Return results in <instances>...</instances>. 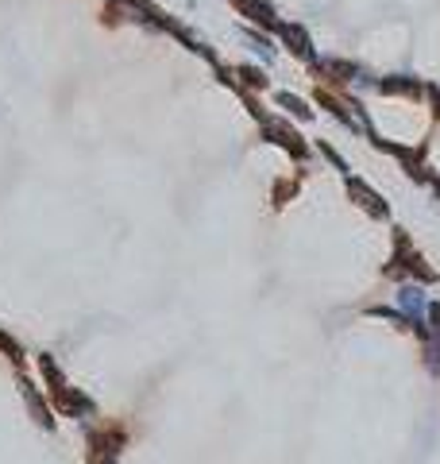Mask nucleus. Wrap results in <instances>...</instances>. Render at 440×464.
<instances>
[{
    "instance_id": "obj_18",
    "label": "nucleus",
    "mask_w": 440,
    "mask_h": 464,
    "mask_svg": "<svg viewBox=\"0 0 440 464\" xmlns=\"http://www.w3.org/2000/svg\"><path fill=\"white\" fill-rule=\"evenodd\" d=\"M0 352H4V356H8V360H12V364H16V367H19V364H24V344H19V341H16V336H12V333H8V329H0Z\"/></svg>"
},
{
    "instance_id": "obj_12",
    "label": "nucleus",
    "mask_w": 440,
    "mask_h": 464,
    "mask_svg": "<svg viewBox=\"0 0 440 464\" xmlns=\"http://www.w3.org/2000/svg\"><path fill=\"white\" fill-rule=\"evenodd\" d=\"M232 73H235V93H240V89H248V93H263V89H266V70L251 66V62H240V66H235Z\"/></svg>"
},
{
    "instance_id": "obj_20",
    "label": "nucleus",
    "mask_w": 440,
    "mask_h": 464,
    "mask_svg": "<svg viewBox=\"0 0 440 464\" xmlns=\"http://www.w3.org/2000/svg\"><path fill=\"white\" fill-rule=\"evenodd\" d=\"M425 321H428V333L440 341V302H428V310H425Z\"/></svg>"
},
{
    "instance_id": "obj_2",
    "label": "nucleus",
    "mask_w": 440,
    "mask_h": 464,
    "mask_svg": "<svg viewBox=\"0 0 440 464\" xmlns=\"http://www.w3.org/2000/svg\"><path fill=\"white\" fill-rule=\"evenodd\" d=\"M309 73L320 81L325 89H344V86H374L379 78H371L367 70L359 66V62H348V58H317L313 66H309Z\"/></svg>"
},
{
    "instance_id": "obj_4",
    "label": "nucleus",
    "mask_w": 440,
    "mask_h": 464,
    "mask_svg": "<svg viewBox=\"0 0 440 464\" xmlns=\"http://www.w3.org/2000/svg\"><path fill=\"white\" fill-rule=\"evenodd\" d=\"M344 186H348V197H351V202H356L371 220H390V202H386V197H382L371 182H363V178L348 174Z\"/></svg>"
},
{
    "instance_id": "obj_16",
    "label": "nucleus",
    "mask_w": 440,
    "mask_h": 464,
    "mask_svg": "<svg viewBox=\"0 0 440 464\" xmlns=\"http://www.w3.org/2000/svg\"><path fill=\"white\" fill-rule=\"evenodd\" d=\"M243 35H248V43H251L255 55L266 58V62H274V43H271V35H266V31H255V27H248Z\"/></svg>"
},
{
    "instance_id": "obj_14",
    "label": "nucleus",
    "mask_w": 440,
    "mask_h": 464,
    "mask_svg": "<svg viewBox=\"0 0 440 464\" xmlns=\"http://www.w3.org/2000/svg\"><path fill=\"white\" fill-rule=\"evenodd\" d=\"M297 189H302V182H297V178H278V182L271 186V202H274V209H282V205L294 202Z\"/></svg>"
},
{
    "instance_id": "obj_15",
    "label": "nucleus",
    "mask_w": 440,
    "mask_h": 464,
    "mask_svg": "<svg viewBox=\"0 0 440 464\" xmlns=\"http://www.w3.org/2000/svg\"><path fill=\"white\" fill-rule=\"evenodd\" d=\"M367 313L371 318H382V321H390L394 329H410V318L398 310V305H367Z\"/></svg>"
},
{
    "instance_id": "obj_9",
    "label": "nucleus",
    "mask_w": 440,
    "mask_h": 464,
    "mask_svg": "<svg viewBox=\"0 0 440 464\" xmlns=\"http://www.w3.org/2000/svg\"><path fill=\"white\" fill-rule=\"evenodd\" d=\"M374 89H379L382 97H410V101L425 97V81L413 78V73H386V78L374 81Z\"/></svg>"
},
{
    "instance_id": "obj_11",
    "label": "nucleus",
    "mask_w": 440,
    "mask_h": 464,
    "mask_svg": "<svg viewBox=\"0 0 440 464\" xmlns=\"http://www.w3.org/2000/svg\"><path fill=\"white\" fill-rule=\"evenodd\" d=\"M274 104L282 109L286 116H294V120H302V124H309L317 116V109H309V101L305 97H297V93H274Z\"/></svg>"
},
{
    "instance_id": "obj_6",
    "label": "nucleus",
    "mask_w": 440,
    "mask_h": 464,
    "mask_svg": "<svg viewBox=\"0 0 440 464\" xmlns=\"http://www.w3.org/2000/svg\"><path fill=\"white\" fill-rule=\"evenodd\" d=\"M235 16H243L255 31H266V35H278V27H282V19H278L274 4L271 0H232Z\"/></svg>"
},
{
    "instance_id": "obj_1",
    "label": "nucleus",
    "mask_w": 440,
    "mask_h": 464,
    "mask_svg": "<svg viewBox=\"0 0 440 464\" xmlns=\"http://www.w3.org/2000/svg\"><path fill=\"white\" fill-rule=\"evenodd\" d=\"M124 445H127L124 421H93V426H85V464H120Z\"/></svg>"
},
{
    "instance_id": "obj_17",
    "label": "nucleus",
    "mask_w": 440,
    "mask_h": 464,
    "mask_svg": "<svg viewBox=\"0 0 440 464\" xmlns=\"http://www.w3.org/2000/svg\"><path fill=\"white\" fill-rule=\"evenodd\" d=\"M317 151H320V159H328V163L336 166V171L344 174V178L351 174V166H348V159H344V155H340V151H336V147H332L328 140H317Z\"/></svg>"
},
{
    "instance_id": "obj_5",
    "label": "nucleus",
    "mask_w": 440,
    "mask_h": 464,
    "mask_svg": "<svg viewBox=\"0 0 440 464\" xmlns=\"http://www.w3.org/2000/svg\"><path fill=\"white\" fill-rule=\"evenodd\" d=\"M50 406L58 410V414H66V418H78V421H93L96 418V403L89 395L81 391V387H73V383H66L62 391H55L50 395Z\"/></svg>"
},
{
    "instance_id": "obj_7",
    "label": "nucleus",
    "mask_w": 440,
    "mask_h": 464,
    "mask_svg": "<svg viewBox=\"0 0 440 464\" xmlns=\"http://www.w3.org/2000/svg\"><path fill=\"white\" fill-rule=\"evenodd\" d=\"M278 43H282L297 62H305V66H313V62L320 58L313 39H309V31L302 24H289V19H282V27H278Z\"/></svg>"
},
{
    "instance_id": "obj_10",
    "label": "nucleus",
    "mask_w": 440,
    "mask_h": 464,
    "mask_svg": "<svg viewBox=\"0 0 440 464\" xmlns=\"http://www.w3.org/2000/svg\"><path fill=\"white\" fill-rule=\"evenodd\" d=\"M313 101H317V104H320V109H325V112H332V116H336V120L344 124V128H351V132H363V128H359V120H356V116H351V109H348L344 93H336V89H325V86H317Z\"/></svg>"
},
{
    "instance_id": "obj_3",
    "label": "nucleus",
    "mask_w": 440,
    "mask_h": 464,
    "mask_svg": "<svg viewBox=\"0 0 440 464\" xmlns=\"http://www.w3.org/2000/svg\"><path fill=\"white\" fill-rule=\"evenodd\" d=\"M259 132H263V140L266 143H274V147H282V151L289 155L294 163H309V155H313V147H309V140L302 132L294 128L289 120H278V116H266V120L259 124Z\"/></svg>"
},
{
    "instance_id": "obj_13",
    "label": "nucleus",
    "mask_w": 440,
    "mask_h": 464,
    "mask_svg": "<svg viewBox=\"0 0 440 464\" xmlns=\"http://www.w3.org/2000/svg\"><path fill=\"white\" fill-rule=\"evenodd\" d=\"M405 279H413V282H421V287H436V271L428 267V259L421 256V251H410V256H405Z\"/></svg>"
},
{
    "instance_id": "obj_8",
    "label": "nucleus",
    "mask_w": 440,
    "mask_h": 464,
    "mask_svg": "<svg viewBox=\"0 0 440 464\" xmlns=\"http://www.w3.org/2000/svg\"><path fill=\"white\" fill-rule=\"evenodd\" d=\"M19 395H24V403H27V410H31V418H35L39 429H55V421H58L55 418V406L47 403V395H42L27 375H19Z\"/></svg>"
},
{
    "instance_id": "obj_19",
    "label": "nucleus",
    "mask_w": 440,
    "mask_h": 464,
    "mask_svg": "<svg viewBox=\"0 0 440 464\" xmlns=\"http://www.w3.org/2000/svg\"><path fill=\"white\" fill-rule=\"evenodd\" d=\"M425 101H428V112H433V120H440V86L425 81Z\"/></svg>"
}]
</instances>
